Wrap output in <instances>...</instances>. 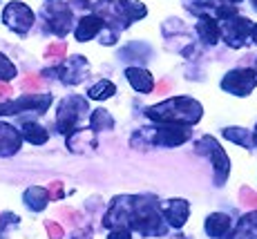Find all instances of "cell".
Wrapping results in <instances>:
<instances>
[{
	"instance_id": "1",
	"label": "cell",
	"mask_w": 257,
	"mask_h": 239,
	"mask_svg": "<svg viewBox=\"0 0 257 239\" xmlns=\"http://www.w3.org/2000/svg\"><path fill=\"white\" fill-rule=\"evenodd\" d=\"M103 223L107 228L127 226L130 230H139L146 237L164 235L168 230V226L159 215L157 201L150 197H116Z\"/></svg>"
},
{
	"instance_id": "2",
	"label": "cell",
	"mask_w": 257,
	"mask_h": 239,
	"mask_svg": "<svg viewBox=\"0 0 257 239\" xmlns=\"http://www.w3.org/2000/svg\"><path fill=\"white\" fill-rule=\"evenodd\" d=\"M201 105L195 98L188 96H175L168 101L152 105L146 109V116L157 123H179V126H195L201 118Z\"/></svg>"
},
{
	"instance_id": "3",
	"label": "cell",
	"mask_w": 257,
	"mask_h": 239,
	"mask_svg": "<svg viewBox=\"0 0 257 239\" xmlns=\"http://www.w3.org/2000/svg\"><path fill=\"white\" fill-rule=\"evenodd\" d=\"M197 152L210 159L212 168H215L217 186H224V181L228 179V172H230V161H228V157H226L224 148H221L212 137H201L199 143H197Z\"/></svg>"
},
{
	"instance_id": "4",
	"label": "cell",
	"mask_w": 257,
	"mask_h": 239,
	"mask_svg": "<svg viewBox=\"0 0 257 239\" xmlns=\"http://www.w3.org/2000/svg\"><path fill=\"white\" fill-rule=\"evenodd\" d=\"M83 112H87V101L83 96H70L61 103L56 116V126L65 137H72L74 128H76L78 118L83 116Z\"/></svg>"
},
{
	"instance_id": "5",
	"label": "cell",
	"mask_w": 257,
	"mask_h": 239,
	"mask_svg": "<svg viewBox=\"0 0 257 239\" xmlns=\"http://www.w3.org/2000/svg\"><path fill=\"white\" fill-rule=\"evenodd\" d=\"M3 23L16 34H27L34 25V12L25 3H9L3 12Z\"/></svg>"
},
{
	"instance_id": "6",
	"label": "cell",
	"mask_w": 257,
	"mask_h": 239,
	"mask_svg": "<svg viewBox=\"0 0 257 239\" xmlns=\"http://www.w3.org/2000/svg\"><path fill=\"white\" fill-rule=\"evenodd\" d=\"M257 85V72L253 69H235V72H228L221 81V87L226 92L235 94V96H248L250 92Z\"/></svg>"
},
{
	"instance_id": "7",
	"label": "cell",
	"mask_w": 257,
	"mask_h": 239,
	"mask_svg": "<svg viewBox=\"0 0 257 239\" xmlns=\"http://www.w3.org/2000/svg\"><path fill=\"white\" fill-rule=\"evenodd\" d=\"M52 105V94H25L18 101H9L0 105V116L5 114H21L25 109H36V112H45Z\"/></svg>"
},
{
	"instance_id": "8",
	"label": "cell",
	"mask_w": 257,
	"mask_h": 239,
	"mask_svg": "<svg viewBox=\"0 0 257 239\" xmlns=\"http://www.w3.org/2000/svg\"><path fill=\"white\" fill-rule=\"evenodd\" d=\"M188 139H190V130H188V126L168 123L166 128H157L150 141L155 143V146H161V148H175V146L186 143Z\"/></svg>"
},
{
	"instance_id": "9",
	"label": "cell",
	"mask_w": 257,
	"mask_h": 239,
	"mask_svg": "<svg viewBox=\"0 0 257 239\" xmlns=\"http://www.w3.org/2000/svg\"><path fill=\"white\" fill-rule=\"evenodd\" d=\"M253 32L250 27V21L248 18H239V16H233L228 21H224V27H221V34H224V41L230 45L233 49L241 47L248 38V34Z\"/></svg>"
},
{
	"instance_id": "10",
	"label": "cell",
	"mask_w": 257,
	"mask_h": 239,
	"mask_svg": "<svg viewBox=\"0 0 257 239\" xmlns=\"http://www.w3.org/2000/svg\"><path fill=\"white\" fill-rule=\"evenodd\" d=\"M47 21H49V29H52L56 36H65L72 29V12L67 5H47L45 7Z\"/></svg>"
},
{
	"instance_id": "11",
	"label": "cell",
	"mask_w": 257,
	"mask_h": 239,
	"mask_svg": "<svg viewBox=\"0 0 257 239\" xmlns=\"http://www.w3.org/2000/svg\"><path fill=\"white\" fill-rule=\"evenodd\" d=\"M161 212L172 228H181L188 219V212H190V203L186 199H170L161 206Z\"/></svg>"
},
{
	"instance_id": "12",
	"label": "cell",
	"mask_w": 257,
	"mask_h": 239,
	"mask_svg": "<svg viewBox=\"0 0 257 239\" xmlns=\"http://www.w3.org/2000/svg\"><path fill=\"white\" fill-rule=\"evenodd\" d=\"M23 137L18 130H14L7 123H0V157H12L21 150Z\"/></svg>"
},
{
	"instance_id": "13",
	"label": "cell",
	"mask_w": 257,
	"mask_h": 239,
	"mask_svg": "<svg viewBox=\"0 0 257 239\" xmlns=\"http://www.w3.org/2000/svg\"><path fill=\"white\" fill-rule=\"evenodd\" d=\"M125 78L130 81V85L141 94H150L152 87H155V78H152L150 72L146 69H139V67H127L125 69Z\"/></svg>"
},
{
	"instance_id": "14",
	"label": "cell",
	"mask_w": 257,
	"mask_h": 239,
	"mask_svg": "<svg viewBox=\"0 0 257 239\" xmlns=\"http://www.w3.org/2000/svg\"><path fill=\"white\" fill-rule=\"evenodd\" d=\"M58 72L63 74V81L65 83H81L83 81V76L87 74V61L83 56H74L67 61V65L65 67H61Z\"/></svg>"
},
{
	"instance_id": "15",
	"label": "cell",
	"mask_w": 257,
	"mask_h": 239,
	"mask_svg": "<svg viewBox=\"0 0 257 239\" xmlns=\"http://www.w3.org/2000/svg\"><path fill=\"white\" fill-rule=\"evenodd\" d=\"M103 27H105V21H103L101 16H85V18H81L76 32H74V34H76V41H81V43L90 41V38L96 36Z\"/></svg>"
},
{
	"instance_id": "16",
	"label": "cell",
	"mask_w": 257,
	"mask_h": 239,
	"mask_svg": "<svg viewBox=\"0 0 257 239\" xmlns=\"http://www.w3.org/2000/svg\"><path fill=\"white\" fill-rule=\"evenodd\" d=\"M230 226H233V221H230V217L224 215V212H212V215L206 219V232L217 239L224 237L226 232L230 230Z\"/></svg>"
},
{
	"instance_id": "17",
	"label": "cell",
	"mask_w": 257,
	"mask_h": 239,
	"mask_svg": "<svg viewBox=\"0 0 257 239\" xmlns=\"http://www.w3.org/2000/svg\"><path fill=\"white\" fill-rule=\"evenodd\" d=\"M197 34L201 36L204 43L215 45L221 36V29H219V25H217V21L212 16H201L199 23H197Z\"/></svg>"
},
{
	"instance_id": "18",
	"label": "cell",
	"mask_w": 257,
	"mask_h": 239,
	"mask_svg": "<svg viewBox=\"0 0 257 239\" xmlns=\"http://www.w3.org/2000/svg\"><path fill=\"white\" fill-rule=\"evenodd\" d=\"M49 199H52L49 190H45V188H41V186H32L25 190V203H27V208H32L34 212L45 210Z\"/></svg>"
},
{
	"instance_id": "19",
	"label": "cell",
	"mask_w": 257,
	"mask_h": 239,
	"mask_svg": "<svg viewBox=\"0 0 257 239\" xmlns=\"http://www.w3.org/2000/svg\"><path fill=\"white\" fill-rule=\"evenodd\" d=\"M233 239H257V212L241 217Z\"/></svg>"
},
{
	"instance_id": "20",
	"label": "cell",
	"mask_w": 257,
	"mask_h": 239,
	"mask_svg": "<svg viewBox=\"0 0 257 239\" xmlns=\"http://www.w3.org/2000/svg\"><path fill=\"white\" fill-rule=\"evenodd\" d=\"M23 137L27 139L29 143H34V146H43V143L49 139L47 130L43 126H38V123H25L23 126Z\"/></svg>"
},
{
	"instance_id": "21",
	"label": "cell",
	"mask_w": 257,
	"mask_h": 239,
	"mask_svg": "<svg viewBox=\"0 0 257 239\" xmlns=\"http://www.w3.org/2000/svg\"><path fill=\"white\" fill-rule=\"evenodd\" d=\"M90 128L94 132H101V130H112L114 128V118L110 116L107 109H96L90 118Z\"/></svg>"
},
{
	"instance_id": "22",
	"label": "cell",
	"mask_w": 257,
	"mask_h": 239,
	"mask_svg": "<svg viewBox=\"0 0 257 239\" xmlns=\"http://www.w3.org/2000/svg\"><path fill=\"white\" fill-rule=\"evenodd\" d=\"M224 137L228 139V141L237 143V146H241V148H250V141H253L248 130H244V128H226Z\"/></svg>"
},
{
	"instance_id": "23",
	"label": "cell",
	"mask_w": 257,
	"mask_h": 239,
	"mask_svg": "<svg viewBox=\"0 0 257 239\" xmlns=\"http://www.w3.org/2000/svg\"><path fill=\"white\" fill-rule=\"evenodd\" d=\"M87 94H90V98H94V101H103V98H110L112 94H116V87L110 81H98L94 87H90Z\"/></svg>"
},
{
	"instance_id": "24",
	"label": "cell",
	"mask_w": 257,
	"mask_h": 239,
	"mask_svg": "<svg viewBox=\"0 0 257 239\" xmlns=\"http://www.w3.org/2000/svg\"><path fill=\"white\" fill-rule=\"evenodd\" d=\"M16 76V65L5 54H0V81H12Z\"/></svg>"
},
{
	"instance_id": "25",
	"label": "cell",
	"mask_w": 257,
	"mask_h": 239,
	"mask_svg": "<svg viewBox=\"0 0 257 239\" xmlns=\"http://www.w3.org/2000/svg\"><path fill=\"white\" fill-rule=\"evenodd\" d=\"M239 201L244 203L246 208H257V192L250 190V188H241L239 190Z\"/></svg>"
},
{
	"instance_id": "26",
	"label": "cell",
	"mask_w": 257,
	"mask_h": 239,
	"mask_svg": "<svg viewBox=\"0 0 257 239\" xmlns=\"http://www.w3.org/2000/svg\"><path fill=\"white\" fill-rule=\"evenodd\" d=\"M23 89H32V92H38L41 89V78L38 76H34V74H29L27 78H23Z\"/></svg>"
},
{
	"instance_id": "27",
	"label": "cell",
	"mask_w": 257,
	"mask_h": 239,
	"mask_svg": "<svg viewBox=\"0 0 257 239\" xmlns=\"http://www.w3.org/2000/svg\"><path fill=\"white\" fill-rule=\"evenodd\" d=\"M107 239H132V230L127 226H118V228H112L110 237Z\"/></svg>"
},
{
	"instance_id": "28",
	"label": "cell",
	"mask_w": 257,
	"mask_h": 239,
	"mask_svg": "<svg viewBox=\"0 0 257 239\" xmlns=\"http://www.w3.org/2000/svg\"><path fill=\"white\" fill-rule=\"evenodd\" d=\"M67 52V43H56V45H49L47 49V56L54 58V56H63Z\"/></svg>"
},
{
	"instance_id": "29",
	"label": "cell",
	"mask_w": 257,
	"mask_h": 239,
	"mask_svg": "<svg viewBox=\"0 0 257 239\" xmlns=\"http://www.w3.org/2000/svg\"><path fill=\"white\" fill-rule=\"evenodd\" d=\"M45 228H47V235L52 237V239H63V228L58 226V223L47 221V223H45Z\"/></svg>"
},
{
	"instance_id": "30",
	"label": "cell",
	"mask_w": 257,
	"mask_h": 239,
	"mask_svg": "<svg viewBox=\"0 0 257 239\" xmlns=\"http://www.w3.org/2000/svg\"><path fill=\"white\" fill-rule=\"evenodd\" d=\"M49 195H52V199H61L63 197V183L61 181H54V183H49Z\"/></svg>"
},
{
	"instance_id": "31",
	"label": "cell",
	"mask_w": 257,
	"mask_h": 239,
	"mask_svg": "<svg viewBox=\"0 0 257 239\" xmlns=\"http://www.w3.org/2000/svg\"><path fill=\"white\" fill-rule=\"evenodd\" d=\"M9 223H14V226L18 223V217H16V215H12V212H7V215L3 217V221H0V230H3V228H7Z\"/></svg>"
},
{
	"instance_id": "32",
	"label": "cell",
	"mask_w": 257,
	"mask_h": 239,
	"mask_svg": "<svg viewBox=\"0 0 257 239\" xmlns=\"http://www.w3.org/2000/svg\"><path fill=\"white\" fill-rule=\"evenodd\" d=\"M168 87H170V85H168V83L164 81V83H159V85H157V92H159V94H161V92H168Z\"/></svg>"
},
{
	"instance_id": "33",
	"label": "cell",
	"mask_w": 257,
	"mask_h": 239,
	"mask_svg": "<svg viewBox=\"0 0 257 239\" xmlns=\"http://www.w3.org/2000/svg\"><path fill=\"white\" fill-rule=\"evenodd\" d=\"M0 94H12V89H9V85H5V83H0Z\"/></svg>"
},
{
	"instance_id": "34",
	"label": "cell",
	"mask_w": 257,
	"mask_h": 239,
	"mask_svg": "<svg viewBox=\"0 0 257 239\" xmlns=\"http://www.w3.org/2000/svg\"><path fill=\"white\" fill-rule=\"evenodd\" d=\"M76 237H78V239H90V237H92V232H90V230H85V232H78Z\"/></svg>"
},
{
	"instance_id": "35",
	"label": "cell",
	"mask_w": 257,
	"mask_h": 239,
	"mask_svg": "<svg viewBox=\"0 0 257 239\" xmlns=\"http://www.w3.org/2000/svg\"><path fill=\"white\" fill-rule=\"evenodd\" d=\"M250 36H253V41L257 43V25H253V32H250Z\"/></svg>"
},
{
	"instance_id": "36",
	"label": "cell",
	"mask_w": 257,
	"mask_h": 239,
	"mask_svg": "<svg viewBox=\"0 0 257 239\" xmlns=\"http://www.w3.org/2000/svg\"><path fill=\"white\" fill-rule=\"evenodd\" d=\"M253 143L257 146V126H255V134H253Z\"/></svg>"
},
{
	"instance_id": "37",
	"label": "cell",
	"mask_w": 257,
	"mask_h": 239,
	"mask_svg": "<svg viewBox=\"0 0 257 239\" xmlns=\"http://www.w3.org/2000/svg\"><path fill=\"white\" fill-rule=\"evenodd\" d=\"M253 5H255V7H257V0H253Z\"/></svg>"
},
{
	"instance_id": "38",
	"label": "cell",
	"mask_w": 257,
	"mask_h": 239,
	"mask_svg": "<svg viewBox=\"0 0 257 239\" xmlns=\"http://www.w3.org/2000/svg\"><path fill=\"white\" fill-rule=\"evenodd\" d=\"M233 3H241V0H233Z\"/></svg>"
},
{
	"instance_id": "39",
	"label": "cell",
	"mask_w": 257,
	"mask_h": 239,
	"mask_svg": "<svg viewBox=\"0 0 257 239\" xmlns=\"http://www.w3.org/2000/svg\"><path fill=\"white\" fill-rule=\"evenodd\" d=\"M255 69H257V63H255Z\"/></svg>"
}]
</instances>
